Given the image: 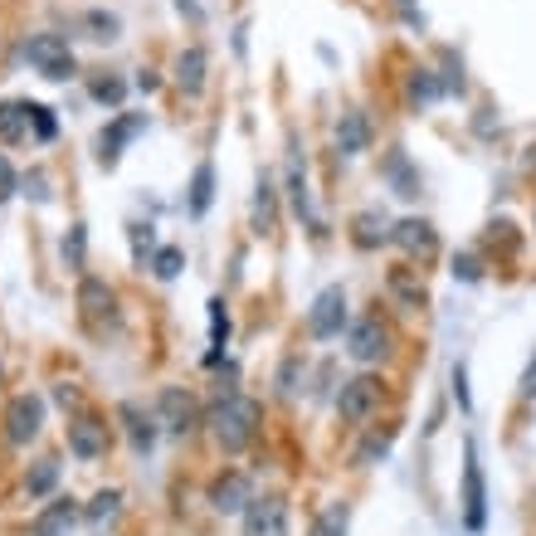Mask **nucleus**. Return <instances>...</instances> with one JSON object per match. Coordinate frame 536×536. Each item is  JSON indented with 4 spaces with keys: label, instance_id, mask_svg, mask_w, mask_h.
I'll return each mask as SVG.
<instances>
[{
    "label": "nucleus",
    "instance_id": "f257e3e1",
    "mask_svg": "<svg viewBox=\"0 0 536 536\" xmlns=\"http://www.w3.org/2000/svg\"><path fill=\"white\" fill-rule=\"evenodd\" d=\"M259 420H264L259 400H249V395H225V400L210 410L215 444H220L225 454H244V449L254 444V434H259Z\"/></svg>",
    "mask_w": 536,
    "mask_h": 536
},
{
    "label": "nucleus",
    "instance_id": "f03ea898",
    "mask_svg": "<svg viewBox=\"0 0 536 536\" xmlns=\"http://www.w3.org/2000/svg\"><path fill=\"white\" fill-rule=\"evenodd\" d=\"M25 59H30V64H35L44 78H54V83H64V78L78 74L74 49H69V39H64V35H35V39H25Z\"/></svg>",
    "mask_w": 536,
    "mask_h": 536
},
{
    "label": "nucleus",
    "instance_id": "7ed1b4c3",
    "mask_svg": "<svg viewBox=\"0 0 536 536\" xmlns=\"http://www.w3.org/2000/svg\"><path fill=\"white\" fill-rule=\"evenodd\" d=\"M483 522H488V483H483V468H478V449L468 444L463 449V527L483 532Z\"/></svg>",
    "mask_w": 536,
    "mask_h": 536
},
{
    "label": "nucleus",
    "instance_id": "20e7f679",
    "mask_svg": "<svg viewBox=\"0 0 536 536\" xmlns=\"http://www.w3.org/2000/svg\"><path fill=\"white\" fill-rule=\"evenodd\" d=\"M346 327V293L332 283V288H322L312 307H307V332L317 337V342H332V337H342Z\"/></svg>",
    "mask_w": 536,
    "mask_h": 536
},
{
    "label": "nucleus",
    "instance_id": "39448f33",
    "mask_svg": "<svg viewBox=\"0 0 536 536\" xmlns=\"http://www.w3.org/2000/svg\"><path fill=\"white\" fill-rule=\"evenodd\" d=\"M78 312H83V322H88L93 332H108L117 322L113 288H108L103 278H83V283H78Z\"/></svg>",
    "mask_w": 536,
    "mask_h": 536
},
{
    "label": "nucleus",
    "instance_id": "423d86ee",
    "mask_svg": "<svg viewBox=\"0 0 536 536\" xmlns=\"http://www.w3.org/2000/svg\"><path fill=\"white\" fill-rule=\"evenodd\" d=\"M39 429H44V400L39 395H15L10 410H5V439L10 444H30Z\"/></svg>",
    "mask_w": 536,
    "mask_h": 536
},
{
    "label": "nucleus",
    "instance_id": "0eeeda50",
    "mask_svg": "<svg viewBox=\"0 0 536 536\" xmlns=\"http://www.w3.org/2000/svg\"><path fill=\"white\" fill-rule=\"evenodd\" d=\"M376 400H381V381H371V376H356V381H346L342 395H337V415H342L346 424H361V420H371Z\"/></svg>",
    "mask_w": 536,
    "mask_h": 536
},
{
    "label": "nucleus",
    "instance_id": "6e6552de",
    "mask_svg": "<svg viewBox=\"0 0 536 536\" xmlns=\"http://www.w3.org/2000/svg\"><path fill=\"white\" fill-rule=\"evenodd\" d=\"M244 536H288V502L254 498L244 507Z\"/></svg>",
    "mask_w": 536,
    "mask_h": 536
},
{
    "label": "nucleus",
    "instance_id": "1a4fd4ad",
    "mask_svg": "<svg viewBox=\"0 0 536 536\" xmlns=\"http://www.w3.org/2000/svg\"><path fill=\"white\" fill-rule=\"evenodd\" d=\"M117 420H122V429H127V444H132V454H152L156 449V415H147L137 400H122L117 405Z\"/></svg>",
    "mask_w": 536,
    "mask_h": 536
},
{
    "label": "nucleus",
    "instance_id": "9d476101",
    "mask_svg": "<svg viewBox=\"0 0 536 536\" xmlns=\"http://www.w3.org/2000/svg\"><path fill=\"white\" fill-rule=\"evenodd\" d=\"M156 420L166 424L171 434H191L195 429V400L181 390V385H166L161 400H156Z\"/></svg>",
    "mask_w": 536,
    "mask_h": 536
},
{
    "label": "nucleus",
    "instance_id": "9b49d317",
    "mask_svg": "<svg viewBox=\"0 0 536 536\" xmlns=\"http://www.w3.org/2000/svg\"><path fill=\"white\" fill-rule=\"evenodd\" d=\"M346 351H351V361H361V366L381 361L385 356V327L376 322V317L351 322V332H346Z\"/></svg>",
    "mask_w": 536,
    "mask_h": 536
},
{
    "label": "nucleus",
    "instance_id": "f8f14e48",
    "mask_svg": "<svg viewBox=\"0 0 536 536\" xmlns=\"http://www.w3.org/2000/svg\"><path fill=\"white\" fill-rule=\"evenodd\" d=\"M137 132H147V113H122V117H113V127L98 137V161H103V166H117L122 147H127Z\"/></svg>",
    "mask_w": 536,
    "mask_h": 536
},
{
    "label": "nucleus",
    "instance_id": "ddd939ff",
    "mask_svg": "<svg viewBox=\"0 0 536 536\" xmlns=\"http://www.w3.org/2000/svg\"><path fill=\"white\" fill-rule=\"evenodd\" d=\"M390 244H400L410 259H434L439 254V234L429 220H400L395 230H390Z\"/></svg>",
    "mask_w": 536,
    "mask_h": 536
},
{
    "label": "nucleus",
    "instance_id": "4468645a",
    "mask_svg": "<svg viewBox=\"0 0 536 536\" xmlns=\"http://www.w3.org/2000/svg\"><path fill=\"white\" fill-rule=\"evenodd\" d=\"M69 449H74L78 459H103L108 454V424L93 420V415H78L69 424Z\"/></svg>",
    "mask_w": 536,
    "mask_h": 536
},
{
    "label": "nucleus",
    "instance_id": "2eb2a0df",
    "mask_svg": "<svg viewBox=\"0 0 536 536\" xmlns=\"http://www.w3.org/2000/svg\"><path fill=\"white\" fill-rule=\"evenodd\" d=\"M249 502H254V493H249V478H244V473H220V478L210 483V507L225 512V517L244 512Z\"/></svg>",
    "mask_w": 536,
    "mask_h": 536
},
{
    "label": "nucleus",
    "instance_id": "dca6fc26",
    "mask_svg": "<svg viewBox=\"0 0 536 536\" xmlns=\"http://www.w3.org/2000/svg\"><path fill=\"white\" fill-rule=\"evenodd\" d=\"M366 147H371V117L361 113V108H351V113H342V122H337V152L361 156Z\"/></svg>",
    "mask_w": 536,
    "mask_h": 536
},
{
    "label": "nucleus",
    "instance_id": "f3484780",
    "mask_svg": "<svg viewBox=\"0 0 536 536\" xmlns=\"http://www.w3.org/2000/svg\"><path fill=\"white\" fill-rule=\"evenodd\" d=\"M74 522H78V502L74 498H59V502H49V507L35 517L30 536H69V527H74Z\"/></svg>",
    "mask_w": 536,
    "mask_h": 536
},
{
    "label": "nucleus",
    "instance_id": "a211bd4d",
    "mask_svg": "<svg viewBox=\"0 0 536 536\" xmlns=\"http://www.w3.org/2000/svg\"><path fill=\"white\" fill-rule=\"evenodd\" d=\"M205 69H210V64H205V49L191 44V49L176 59V88H181L186 98H200V93H205Z\"/></svg>",
    "mask_w": 536,
    "mask_h": 536
},
{
    "label": "nucleus",
    "instance_id": "6ab92c4d",
    "mask_svg": "<svg viewBox=\"0 0 536 536\" xmlns=\"http://www.w3.org/2000/svg\"><path fill=\"white\" fill-rule=\"evenodd\" d=\"M385 181H390V191L400 195V200H415V195H420V171L410 166V156L400 152V147L385 156Z\"/></svg>",
    "mask_w": 536,
    "mask_h": 536
},
{
    "label": "nucleus",
    "instance_id": "aec40b11",
    "mask_svg": "<svg viewBox=\"0 0 536 536\" xmlns=\"http://www.w3.org/2000/svg\"><path fill=\"white\" fill-rule=\"evenodd\" d=\"M390 293L400 298L405 312H420V307L429 303V293H424V283H420L415 268H390Z\"/></svg>",
    "mask_w": 536,
    "mask_h": 536
},
{
    "label": "nucleus",
    "instance_id": "412c9836",
    "mask_svg": "<svg viewBox=\"0 0 536 536\" xmlns=\"http://www.w3.org/2000/svg\"><path fill=\"white\" fill-rule=\"evenodd\" d=\"M210 205H215V166H210V161H200V166H195V176H191V195H186V210H191L195 220H200V215H205Z\"/></svg>",
    "mask_w": 536,
    "mask_h": 536
},
{
    "label": "nucleus",
    "instance_id": "4be33fe9",
    "mask_svg": "<svg viewBox=\"0 0 536 536\" xmlns=\"http://www.w3.org/2000/svg\"><path fill=\"white\" fill-rule=\"evenodd\" d=\"M390 230H395V225H385V215H376V210H361V215L351 220V239H356V249H376V244H385Z\"/></svg>",
    "mask_w": 536,
    "mask_h": 536
},
{
    "label": "nucleus",
    "instance_id": "5701e85b",
    "mask_svg": "<svg viewBox=\"0 0 536 536\" xmlns=\"http://www.w3.org/2000/svg\"><path fill=\"white\" fill-rule=\"evenodd\" d=\"M30 137V103L5 98L0 103V142H25Z\"/></svg>",
    "mask_w": 536,
    "mask_h": 536
},
{
    "label": "nucleus",
    "instance_id": "b1692460",
    "mask_svg": "<svg viewBox=\"0 0 536 536\" xmlns=\"http://www.w3.org/2000/svg\"><path fill=\"white\" fill-rule=\"evenodd\" d=\"M117 512H122V493H98V498L88 502V512H83V522L93 527V532H103V527H113Z\"/></svg>",
    "mask_w": 536,
    "mask_h": 536
},
{
    "label": "nucleus",
    "instance_id": "393cba45",
    "mask_svg": "<svg viewBox=\"0 0 536 536\" xmlns=\"http://www.w3.org/2000/svg\"><path fill=\"white\" fill-rule=\"evenodd\" d=\"M225 342H230V312H225V298H210V366L225 356Z\"/></svg>",
    "mask_w": 536,
    "mask_h": 536
},
{
    "label": "nucleus",
    "instance_id": "a878e982",
    "mask_svg": "<svg viewBox=\"0 0 536 536\" xmlns=\"http://www.w3.org/2000/svg\"><path fill=\"white\" fill-rule=\"evenodd\" d=\"M278 225V200H273V181H259V191H254V230L268 234Z\"/></svg>",
    "mask_w": 536,
    "mask_h": 536
},
{
    "label": "nucleus",
    "instance_id": "bb28decb",
    "mask_svg": "<svg viewBox=\"0 0 536 536\" xmlns=\"http://www.w3.org/2000/svg\"><path fill=\"white\" fill-rule=\"evenodd\" d=\"M83 30H88V39H98V44H113V39L122 35V20L108 15V10H88V15H83Z\"/></svg>",
    "mask_w": 536,
    "mask_h": 536
},
{
    "label": "nucleus",
    "instance_id": "cd10ccee",
    "mask_svg": "<svg viewBox=\"0 0 536 536\" xmlns=\"http://www.w3.org/2000/svg\"><path fill=\"white\" fill-rule=\"evenodd\" d=\"M405 93H410V103H415V108H424V103L444 98V83L429 74V69H415V74H410V88H405Z\"/></svg>",
    "mask_w": 536,
    "mask_h": 536
},
{
    "label": "nucleus",
    "instance_id": "c85d7f7f",
    "mask_svg": "<svg viewBox=\"0 0 536 536\" xmlns=\"http://www.w3.org/2000/svg\"><path fill=\"white\" fill-rule=\"evenodd\" d=\"M54 483H59V463L44 459V463H35V468H30L25 493H30V498H44V493H54Z\"/></svg>",
    "mask_w": 536,
    "mask_h": 536
},
{
    "label": "nucleus",
    "instance_id": "c756f323",
    "mask_svg": "<svg viewBox=\"0 0 536 536\" xmlns=\"http://www.w3.org/2000/svg\"><path fill=\"white\" fill-rule=\"evenodd\" d=\"M288 195H293V210H298L303 220H312V195H307V176L298 161H288Z\"/></svg>",
    "mask_w": 536,
    "mask_h": 536
},
{
    "label": "nucleus",
    "instance_id": "7c9ffc66",
    "mask_svg": "<svg viewBox=\"0 0 536 536\" xmlns=\"http://www.w3.org/2000/svg\"><path fill=\"white\" fill-rule=\"evenodd\" d=\"M307 536H346V507L337 502V507H327L317 522H312V532Z\"/></svg>",
    "mask_w": 536,
    "mask_h": 536
},
{
    "label": "nucleus",
    "instance_id": "2f4dec72",
    "mask_svg": "<svg viewBox=\"0 0 536 536\" xmlns=\"http://www.w3.org/2000/svg\"><path fill=\"white\" fill-rule=\"evenodd\" d=\"M30 132H35L39 142H54V137H59V122H54V113H49L44 103H30Z\"/></svg>",
    "mask_w": 536,
    "mask_h": 536
},
{
    "label": "nucleus",
    "instance_id": "473e14b6",
    "mask_svg": "<svg viewBox=\"0 0 536 536\" xmlns=\"http://www.w3.org/2000/svg\"><path fill=\"white\" fill-rule=\"evenodd\" d=\"M181 264H186V254H181V249H156L152 254V273L156 278H166V283L181 273Z\"/></svg>",
    "mask_w": 536,
    "mask_h": 536
},
{
    "label": "nucleus",
    "instance_id": "72a5a7b5",
    "mask_svg": "<svg viewBox=\"0 0 536 536\" xmlns=\"http://www.w3.org/2000/svg\"><path fill=\"white\" fill-rule=\"evenodd\" d=\"M88 93H93V98H98V103H122V98H127V83H122V78H93V83H88Z\"/></svg>",
    "mask_w": 536,
    "mask_h": 536
},
{
    "label": "nucleus",
    "instance_id": "f704fd0d",
    "mask_svg": "<svg viewBox=\"0 0 536 536\" xmlns=\"http://www.w3.org/2000/svg\"><path fill=\"white\" fill-rule=\"evenodd\" d=\"M385 449H390V434H371L361 449H356V463L366 468V463H376V459H385Z\"/></svg>",
    "mask_w": 536,
    "mask_h": 536
},
{
    "label": "nucleus",
    "instance_id": "c9c22d12",
    "mask_svg": "<svg viewBox=\"0 0 536 536\" xmlns=\"http://www.w3.org/2000/svg\"><path fill=\"white\" fill-rule=\"evenodd\" d=\"M64 259H69V268H83V225L69 230V239H64Z\"/></svg>",
    "mask_w": 536,
    "mask_h": 536
},
{
    "label": "nucleus",
    "instance_id": "e433bc0d",
    "mask_svg": "<svg viewBox=\"0 0 536 536\" xmlns=\"http://www.w3.org/2000/svg\"><path fill=\"white\" fill-rule=\"evenodd\" d=\"M454 278H463V283H478V278H483V268H478V259H473V254H463V259H454Z\"/></svg>",
    "mask_w": 536,
    "mask_h": 536
},
{
    "label": "nucleus",
    "instance_id": "4c0bfd02",
    "mask_svg": "<svg viewBox=\"0 0 536 536\" xmlns=\"http://www.w3.org/2000/svg\"><path fill=\"white\" fill-rule=\"evenodd\" d=\"M10 195H15V171H10V161L0 156V205H5Z\"/></svg>",
    "mask_w": 536,
    "mask_h": 536
},
{
    "label": "nucleus",
    "instance_id": "58836bf2",
    "mask_svg": "<svg viewBox=\"0 0 536 536\" xmlns=\"http://www.w3.org/2000/svg\"><path fill=\"white\" fill-rule=\"evenodd\" d=\"M454 395H459L463 410H473V400H468V376H463V366H454Z\"/></svg>",
    "mask_w": 536,
    "mask_h": 536
},
{
    "label": "nucleus",
    "instance_id": "ea45409f",
    "mask_svg": "<svg viewBox=\"0 0 536 536\" xmlns=\"http://www.w3.org/2000/svg\"><path fill=\"white\" fill-rule=\"evenodd\" d=\"M517 390H522L527 400H536V356L527 361V371H522V385H517Z\"/></svg>",
    "mask_w": 536,
    "mask_h": 536
},
{
    "label": "nucleus",
    "instance_id": "a19ab883",
    "mask_svg": "<svg viewBox=\"0 0 536 536\" xmlns=\"http://www.w3.org/2000/svg\"><path fill=\"white\" fill-rule=\"evenodd\" d=\"M54 395H59V405H78V390H74V385H59Z\"/></svg>",
    "mask_w": 536,
    "mask_h": 536
},
{
    "label": "nucleus",
    "instance_id": "79ce46f5",
    "mask_svg": "<svg viewBox=\"0 0 536 536\" xmlns=\"http://www.w3.org/2000/svg\"><path fill=\"white\" fill-rule=\"evenodd\" d=\"M0 385H5V366H0Z\"/></svg>",
    "mask_w": 536,
    "mask_h": 536
}]
</instances>
